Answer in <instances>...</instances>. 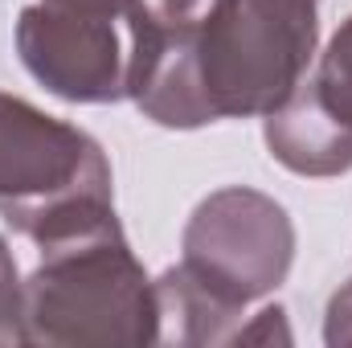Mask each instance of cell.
I'll return each mask as SVG.
<instances>
[{
	"label": "cell",
	"instance_id": "obj_9",
	"mask_svg": "<svg viewBox=\"0 0 352 348\" xmlns=\"http://www.w3.org/2000/svg\"><path fill=\"white\" fill-rule=\"evenodd\" d=\"M328 345H352V283L344 291H336L328 303Z\"/></svg>",
	"mask_w": 352,
	"mask_h": 348
},
{
	"label": "cell",
	"instance_id": "obj_1",
	"mask_svg": "<svg viewBox=\"0 0 352 348\" xmlns=\"http://www.w3.org/2000/svg\"><path fill=\"white\" fill-rule=\"evenodd\" d=\"M295 234L287 209L254 188H221L197 205L184 230V262L156 283L173 340H226L221 324L270 295L291 270Z\"/></svg>",
	"mask_w": 352,
	"mask_h": 348
},
{
	"label": "cell",
	"instance_id": "obj_6",
	"mask_svg": "<svg viewBox=\"0 0 352 348\" xmlns=\"http://www.w3.org/2000/svg\"><path fill=\"white\" fill-rule=\"evenodd\" d=\"M266 148L299 176H336L352 168V17L316 70L266 115Z\"/></svg>",
	"mask_w": 352,
	"mask_h": 348
},
{
	"label": "cell",
	"instance_id": "obj_4",
	"mask_svg": "<svg viewBox=\"0 0 352 348\" xmlns=\"http://www.w3.org/2000/svg\"><path fill=\"white\" fill-rule=\"evenodd\" d=\"M320 0H221L201 37V94L213 119L270 115L311 66Z\"/></svg>",
	"mask_w": 352,
	"mask_h": 348
},
{
	"label": "cell",
	"instance_id": "obj_3",
	"mask_svg": "<svg viewBox=\"0 0 352 348\" xmlns=\"http://www.w3.org/2000/svg\"><path fill=\"white\" fill-rule=\"evenodd\" d=\"M41 254V266L25 283L21 340L148 345L160 336L156 287H148L119 226L45 246Z\"/></svg>",
	"mask_w": 352,
	"mask_h": 348
},
{
	"label": "cell",
	"instance_id": "obj_10",
	"mask_svg": "<svg viewBox=\"0 0 352 348\" xmlns=\"http://www.w3.org/2000/svg\"><path fill=\"white\" fill-rule=\"evenodd\" d=\"M50 4L70 8V12H87V17H107V21H115V17L127 12L131 0H50Z\"/></svg>",
	"mask_w": 352,
	"mask_h": 348
},
{
	"label": "cell",
	"instance_id": "obj_2",
	"mask_svg": "<svg viewBox=\"0 0 352 348\" xmlns=\"http://www.w3.org/2000/svg\"><path fill=\"white\" fill-rule=\"evenodd\" d=\"M0 213L41 250L115 230L102 148L25 98L0 94Z\"/></svg>",
	"mask_w": 352,
	"mask_h": 348
},
{
	"label": "cell",
	"instance_id": "obj_7",
	"mask_svg": "<svg viewBox=\"0 0 352 348\" xmlns=\"http://www.w3.org/2000/svg\"><path fill=\"white\" fill-rule=\"evenodd\" d=\"M21 62L37 83L70 102H115L127 94V54L107 17L33 4L16 25Z\"/></svg>",
	"mask_w": 352,
	"mask_h": 348
},
{
	"label": "cell",
	"instance_id": "obj_8",
	"mask_svg": "<svg viewBox=\"0 0 352 348\" xmlns=\"http://www.w3.org/2000/svg\"><path fill=\"white\" fill-rule=\"evenodd\" d=\"M21 307H25V287L16 279V262L8 246L0 242V345L21 340Z\"/></svg>",
	"mask_w": 352,
	"mask_h": 348
},
{
	"label": "cell",
	"instance_id": "obj_5",
	"mask_svg": "<svg viewBox=\"0 0 352 348\" xmlns=\"http://www.w3.org/2000/svg\"><path fill=\"white\" fill-rule=\"evenodd\" d=\"M221 0H131L127 94L160 127L213 123L201 94V37Z\"/></svg>",
	"mask_w": 352,
	"mask_h": 348
}]
</instances>
